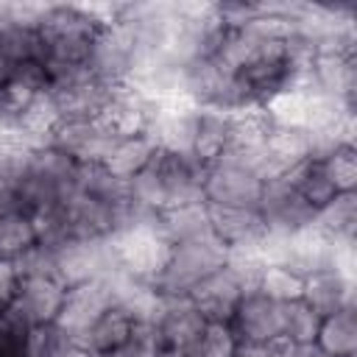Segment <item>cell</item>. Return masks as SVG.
<instances>
[{
	"mask_svg": "<svg viewBox=\"0 0 357 357\" xmlns=\"http://www.w3.org/2000/svg\"><path fill=\"white\" fill-rule=\"evenodd\" d=\"M100 28L106 25H100L84 6H45L36 36L39 64L45 67L50 84L86 70Z\"/></svg>",
	"mask_w": 357,
	"mask_h": 357,
	"instance_id": "obj_1",
	"label": "cell"
},
{
	"mask_svg": "<svg viewBox=\"0 0 357 357\" xmlns=\"http://www.w3.org/2000/svg\"><path fill=\"white\" fill-rule=\"evenodd\" d=\"M78 178V165L50 145H31L20 184H17V209L36 215L56 209L73 190Z\"/></svg>",
	"mask_w": 357,
	"mask_h": 357,
	"instance_id": "obj_2",
	"label": "cell"
},
{
	"mask_svg": "<svg viewBox=\"0 0 357 357\" xmlns=\"http://www.w3.org/2000/svg\"><path fill=\"white\" fill-rule=\"evenodd\" d=\"M226 262H229V248L209 231L198 240L173 245L162 273L153 279L151 287L162 298H187L204 279L226 268Z\"/></svg>",
	"mask_w": 357,
	"mask_h": 357,
	"instance_id": "obj_3",
	"label": "cell"
},
{
	"mask_svg": "<svg viewBox=\"0 0 357 357\" xmlns=\"http://www.w3.org/2000/svg\"><path fill=\"white\" fill-rule=\"evenodd\" d=\"M112 248H114L120 273H126L137 282L153 284V279L162 273L173 245L162 237V231L156 229V218H153V220L131 223L123 231H117L112 237Z\"/></svg>",
	"mask_w": 357,
	"mask_h": 357,
	"instance_id": "obj_4",
	"label": "cell"
},
{
	"mask_svg": "<svg viewBox=\"0 0 357 357\" xmlns=\"http://www.w3.org/2000/svg\"><path fill=\"white\" fill-rule=\"evenodd\" d=\"M262 178L248 170L245 165L234 162L231 156H223L220 162L204 167L201 176V195L206 206H223V209H257Z\"/></svg>",
	"mask_w": 357,
	"mask_h": 357,
	"instance_id": "obj_5",
	"label": "cell"
},
{
	"mask_svg": "<svg viewBox=\"0 0 357 357\" xmlns=\"http://www.w3.org/2000/svg\"><path fill=\"white\" fill-rule=\"evenodd\" d=\"M114 86L95 78L86 70L73 73L61 81L50 84V103L56 112V123L64 120H98L112 98Z\"/></svg>",
	"mask_w": 357,
	"mask_h": 357,
	"instance_id": "obj_6",
	"label": "cell"
},
{
	"mask_svg": "<svg viewBox=\"0 0 357 357\" xmlns=\"http://www.w3.org/2000/svg\"><path fill=\"white\" fill-rule=\"evenodd\" d=\"M257 215L268 234L273 237H290L296 231H304L315 220V209L304 204V198L296 192V187L279 176L262 184Z\"/></svg>",
	"mask_w": 357,
	"mask_h": 357,
	"instance_id": "obj_7",
	"label": "cell"
},
{
	"mask_svg": "<svg viewBox=\"0 0 357 357\" xmlns=\"http://www.w3.org/2000/svg\"><path fill=\"white\" fill-rule=\"evenodd\" d=\"M114 139L117 137L98 117V120H64V123H56L53 131L47 134L45 145L61 151L75 165H100L103 156L109 153V148L114 145Z\"/></svg>",
	"mask_w": 357,
	"mask_h": 357,
	"instance_id": "obj_8",
	"label": "cell"
},
{
	"mask_svg": "<svg viewBox=\"0 0 357 357\" xmlns=\"http://www.w3.org/2000/svg\"><path fill=\"white\" fill-rule=\"evenodd\" d=\"M109 307H114V293L109 279H92V282H81L75 287L64 290V301L61 310L56 315V326L64 332L67 340L81 337Z\"/></svg>",
	"mask_w": 357,
	"mask_h": 357,
	"instance_id": "obj_9",
	"label": "cell"
},
{
	"mask_svg": "<svg viewBox=\"0 0 357 357\" xmlns=\"http://www.w3.org/2000/svg\"><path fill=\"white\" fill-rule=\"evenodd\" d=\"M134 59H137V47H134L131 31L123 22H112V25L100 28L86 67L95 78H100L112 86H123L131 78Z\"/></svg>",
	"mask_w": 357,
	"mask_h": 357,
	"instance_id": "obj_10",
	"label": "cell"
},
{
	"mask_svg": "<svg viewBox=\"0 0 357 357\" xmlns=\"http://www.w3.org/2000/svg\"><path fill=\"white\" fill-rule=\"evenodd\" d=\"M64 290L67 287L50 273H20V282L8 307H14L31 326L53 324L61 310Z\"/></svg>",
	"mask_w": 357,
	"mask_h": 357,
	"instance_id": "obj_11",
	"label": "cell"
},
{
	"mask_svg": "<svg viewBox=\"0 0 357 357\" xmlns=\"http://www.w3.org/2000/svg\"><path fill=\"white\" fill-rule=\"evenodd\" d=\"M229 326L240 343H271L282 337V304L265 298L257 290H248L237 301Z\"/></svg>",
	"mask_w": 357,
	"mask_h": 357,
	"instance_id": "obj_12",
	"label": "cell"
},
{
	"mask_svg": "<svg viewBox=\"0 0 357 357\" xmlns=\"http://www.w3.org/2000/svg\"><path fill=\"white\" fill-rule=\"evenodd\" d=\"M206 324L209 321L192 307L190 298H165L162 315L156 318V329L162 335L167 357H190Z\"/></svg>",
	"mask_w": 357,
	"mask_h": 357,
	"instance_id": "obj_13",
	"label": "cell"
},
{
	"mask_svg": "<svg viewBox=\"0 0 357 357\" xmlns=\"http://www.w3.org/2000/svg\"><path fill=\"white\" fill-rule=\"evenodd\" d=\"M195 126H198V109L195 106H190L184 100L159 103L153 112V120L148 126V137L153 139L156 151H162V153L190 156Z\"/></svg>",
	"mask_w": 357,
	"mask_h": 357,
	"instance_id": "obj_14",
	"label": "cell"
},
{
	"mask_svg": "<svg viewBox=\"0 0 357 357\" xmlns=\"http://www.w3.org/2000/svg\"><path fill=\"white\" fill-rule=\"evenodd\" d=\"M248 293V284L240 279V273L234 268H220L218 273H212L209 279H204L187 298L192 301V307L209 321V324H229L237 301Z\"/></svg>",
	"mask_w": 357,
	"mask_h": 357,
	"instance_id": "obj_15",
	"label": "cell"
},
{
	"mask_svg": "<svg viewBox=\"0 0 357 357\" xmlns=\"http://www.w3.org/2000/svg\"><path fill=\"white\" fill-rule=\"evenodd\" d=\"M159 103L148 100L139 89L123 84V86H114L100 120L109 126V131L114 137H134V134H148V126L153 120V112H156Z\"/></svg>",
	"mask_w": 357,
	"mask_h": 357,
	"instance_id": "obj_16",
	"label": "cell"
},
{
	"mask_svg": "<svg viewBox=\"0 0 357 357\" xmlns=\"http://www.w3.org/2000/svg\"><path fill=\"white\" fill-rule=\"evenodd\" d=\"M162 190H165V204L170 206H181V204H195L204 201L201 195V176L204 167L192 159V156H176V153H162L156 151L153 156Z\"/></svg>",
	"mask_w": 357,
	"mask_h": 357,
	"instance_id": "obj_17",
	"label": "cell"
},
{
	"mask_svg": "<svg viewBox=\"0 0 357 357\" xmlns=\"http://www.w3.org/2000/svg\"><path fill=\"white\" fill-rule=\"evenodd\" d=\"M315 89L335 98L346 109L357 103V56H315L310 64V78Z\"/></svg>",
	"mask_w": 357,
	"mask_h": 357,
	"instance_id": "obj_18",
	"label": "cell"
},
{
	"mask_svg": "<svg viewBox=\"0 0 357 357\" xmlns=\"http://www.w3.org/2000/svg\"><path fill=\"white\" fill-rule=\"evenodd\" d=\"M209 223L212 234L229 248V251H245L257 248L265 240V226L257 215V209H223L209 206Z\"/></svg>",
	"mask_w": 357,
	"mask_h": 357,
	"instance_id": "obj_19",
	"label": "cell"
},
{
	"mask_svg": "<svg viewBox=\"0 0 357 357\" xmlns=\"http://www.w3.org/2000/svg\"><path fill=\"white\" fill-rule=\"evenodd\" d=\"M301 301H307L321 318L340 307H351L354 304V276H346L335 268L315 271V273L304 276Z\"/></svg>",
	"mask_w": 357,
	"mask_h": 357,
	"instance_id": "obj_20",
	"label": "cell"
},
{
	"mask_svg": "<svg viewBox=\"0 0 357 357\" xmlns=\"http://www.w3.org/2000/svg\"><path fill=\"white\" fill-rule=\"evenodd\" d=\"M229 148H231V114L215 109H198V126L190 156L201 167H209L220 162L229 153Z\"/></svg>",
	"mask_w": 357,
	"mask_h": 357,
	"instance_id": "obj_21",
	"label": "cell"
},
{
	"mask_svg": "<svg viewBox=\"0 0 357 357\" xmlns=\"http://www.w3.org/2000/svg\"><path fill=\"white\" fill-rule=\"evenodd\" d=\"M131 329H134V318L123 310V307H109L81 337H75V340H70L73 346H81V349H86V351H92V354H106V357H112V354H117L120 349H123V343L128 340V335H131Z\"/></svg>",
	"mask_w": 357,
	"mask_h": 357,
	"instance_id": "obj_22",
	"label": "cell"
},
{
	"mask_svg": "<svg viewBox=\"0 0 357 357\" xmlns=\"http://www.w3.org/2000/svg\"><path fill=\"white\" fill-rule=\"evenodd\" d=\"M156 156V145L148 134H134V137H117L114 145L109 148V153L103 156L100 167L117 178V181H131L137 173H142L151 159Z\"/></svg>",
	"mask_w": 357,
	"mask_h": 357,
	"instance_id": "obj_23",
	"label": "cell"
},
{
	"mask_svg": "<svg viewBox=\"0 0 357 357\" xmlns=\"http://www.w3.org/2000/svg\"><path fill=\"white\" fill-rule=\"evenodd\" d=\"M156 229L162 231V237H165L170 245L198 240V237H204V234L212 231L209 206H206L204 201L170 206V209H165V212L156 215Z\"/></svg>",
	"mask_w": 357,
	"mask_h": 357,
	"instance_id": "obj_24",
	"label": "cell"
},
{
	"mask_svg": "<svg viewBox=\"0 0 357 357\" xmlns=\"http://www.w3.org/2000/svg\"><path fill=\"white\" fill-rule=\"evenodd\" d=\"M315 346L324 357H354L357 354V304L340 307L321 318Z\"/></svg>",
	"mask_w": 357,
	"mask_h": 357,
	"instance_id": "obj_25",
	"label": "cell"
},
{
	"mask_svg": "<svg viewBox=\"0 0 357 357\" xmlns=\"http://www.w3.org/2000/svg\"><path fill=\"white\" fill-rule=\"evenodd\" d=\"M312 226L332 243H354L357 237V192H340L315 212Z\"/></svg>",
	"mask_w": 357,
	"mask_h": 357,
	"instance_id": "obj_26",
	"label": "cell"
},
{
	"mask_svg": "<svg viewBox=\"0 0 357 357\" xmlns=\"http://www.w3.org/2000/svg\"><path fill=\"white\" fill-rule=\"evenodd\" d=\"M31 145L14 137H0V212L17 209V184Z\"/></svg>",
	"mask_w": 357,
	"mask_h": 357,
	"instance_id": "obj_27",
	"label": "cell"
},
{
	"mask_svg": "<svg viewBox=\"0 0 357 357\" xmlns=\"http://www.w3.org/2000/svg\"><path fill=\"white\" fill-rule=\"evenodd\" d=\"M284 178L296 187V192L304 198V204L307 206H312L315 212L318 209H324L329 201H335V187H332V181L324 176V170H321V165L318 162H304V165H298V167H293L290 173H284Z\"/></svg>",
	"mask_w": 357,
	"mask_h": 357,
	"instance_id": "obj_28",
	"label": "cell"
},
{
	"mask_svg": "<svg viewBox=\"0 0 357 357\" xmlns=\"http://www.w3.org/2000/svg\"><path fill=\"white\" fill-rule=\"evenodd\" d=\"M254 290L262 293L265 298L276 301V304H287V301L301 298L304 276H298L296 271H290L284 265H262L257 273Z\"/></svg>",
	"mask_w": 357,
	"mask_h": 357,
	"instance_id": "obj_29",
	"label": "cell"
},
{
	"mask_svg": "<svg viewBox=\"0 0 357 357\" xmlns=\"http://www.w3.org/2000/svg\"><path fill=\"white\" fill-rule=\"evenodd\" d=\"M324 176L332 181L335 192H357V148L351 142H343L332 148L326 156L318 159Z\"/></svg>",
	"mask_w": 357,
	"mask_h": 357,
	"instance_id": "obj_30",
	"label": "cell"
},
{
	"mask_svg": "<svg viewBox=\"0 0 357 357\" xmlns=\"http://www.w3.org/2000/svg\"><path fill=\"white\" fill-rule=\"evenodd\" d=\"M321 326V315L301 298L282 304V337L296 343V346H307L315 343Z\"/></svg>",
	"mask_w": 357,
	"mask_h": 357,
	"instance_id": "obj_31",
	"label": "cell"
},
{
	"mask_svg": "<svg viewBox=\"0 0 357 357\" xmlns=\"http://www.w3.org/2000/svg\"><path fill=\"white\" fill-rule=\"evenodd\" d=\"M28 329L31 324L14 307H0V357H25Z\"/></svg>",
	"mask_w": 357,
	"mask_h": 357,
	"instance_id": "obj_32",
	"label": "cell"
},
{
	"mask_svg": "<svg viewBox=\"0 0 357 357\" xmlns=\"http://www.w3.org/2000/svg\"><path fill=\"white\" fill-rule=\"evenodd\" d=\"M112 357H167V349L162 343L156 324H134L128 340Z\"/></svg>",
	"mask_w": 357,
	"mask_h": 357,
	"instance_id": "obj_33",
	"label": "cell"
},
{
	"mask_svg": "<svg viewBox=\"0 0 357 357\" xmlns=\"http://www.w3.org/2000/svg\"><path fill=\"white\" fill-rule=\"evenodd\" d=\"M237 351V337L229 324H206L198 346L192 349L190 357H234Z\"/></svg>",
	"mask_w": 357,
	"mask_h": 357,
	"instance_id": "obj_34",
	"label": "cell"
},
{
	"mask_svg": "<svg viewBox=\"0 0 357 357\" xmlns=\"http://www.w3.org/2000/svg\"><path fill=\"white\" fill-rule=\"evenodd\" d=\"M234 357H284V340L282 337L271 343H240L237 340Z\"/></svg>",
	"mask_w": 357,
	"mask_h": 357,
	"instance_id": "obj_35",
	"label": "cell"
},
{
	"mask_svg": "<svg viewBox=\"0 0 357 357\" xmlns=\"http://www.w3.org/2000/svg\"><path fill=\"white\" fill-rule=\"evenodd\" d=\"M17 282H20L17 265H14V262H0V307H6V304L14 298Z\"/></svg>",
	"mask_w": 357,
	"mask_h": 357,
	"instance_id": "obj_36",
	"label": "cell"
},
{
	"mask_svg": "<svg viewBox=\"0 0 357 357\" xmlns=\"http://www.w3.org/2000/svg\"><path fill=\"white\" fill-rule=\"evenodd\" d=\"M321 357H324V354H321Z\"/></svg>",
	"mask_w": 357,
	"mask_h": 357,
	"instance_id": "obj_37",
	"label": "cell"
}]
</instances>
